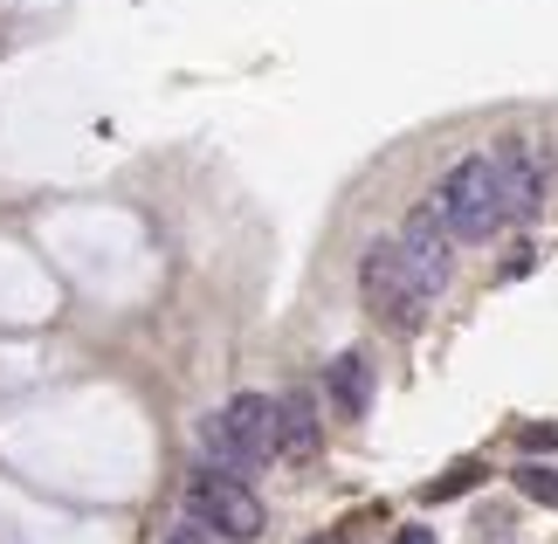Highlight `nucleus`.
I'll use <instances>...</instances> for the list:
<instances>
[{"label": "nucleus", "instance_id": "9b49d317", "mask_svg": "<svg viewBox=\"0 0 558 544\" xmlns=\"http://www.w3.org/2000/svg\"><path fill=\"white\" fill-rule=\"evenodd\" d=\"M317 544H325V537H317Z\"/></svg>", "mask_w": 558, "mask_h": 544}, {"label": "nucleus", "instance_id": "20e7f679", "mask_svg": "<svg viewBox=\"0 0 558 544\" xmlns=\"http://www.w3.org/2000/svg\"><path fill=\"white\" fill-rule=\"evenodd\" d=\"M180 504H186V524L193 531L228 537V544H255L263 524H269L263 496H255L248 483H234V475H221V469H193L186 489H180Z\"/></svg>", "mask_w": 558, "mask_h": 544}, {"label": "nucleus", "instance_id": "9d476101", "mask_svg": "<svg viewBox=\"0 0 558 544\" xmlns=\"http://www.w3.org/2000/svg\"><path fill=\"white\" fill-rule=\"evenodd\" d=\"M166 544H214V537H207V531H193V524H180V531L166 537Z\"/></svg>", "mask_w": 558, "mask_h": 544}, {"label": "nucleus", "instance_id": "f257e3e1", "mask_svg": "<svg viewBox=\"0 0 558 544\" xmlns=\"http://www.w3.org/2000/svg\"><path fill=\"white\" fill-rule=\"evenodd\" d=\"M448 276H456V242L441 234V221L427 207H414L386 242L359 255V297L386 324H414L448 290Z\"/></svg>", "mask_w": 558, "mask_h": 544}, {"label": "nucleus", "instance_id": "39448f33", "mask_svg": "<svg viewBox=\"0 0 558 544\" xmlns=\"http://www.w3.org/2000/svg\"><path fill=\"white\" fill-rule=\"evenodd\" d=\"M489 166H497V193H504V214L510 221H531V214L545 207V166L531 145H504L489 152Z\"/></svg>", "mask_w": 558, "mask_h": 544}, {"label": "nucleus", "instance_id": "0eeeda50", "mask_svg": "<svg viewBox=\"0 0 558 544\" xmlns=\"http://www.w3.org/2000/svg\"><path fill=\"white\" fill-rule=\"evenodd\" d=\"M276 455H317V394L296 386V394L276 400Z\"/></svg>", "mask_w": 558, "mask_h": 544}, {"label": "nucleus", "instance_id": "423d86ee", "mask_svg": "<svg viewBox=\"0 0 558 544\" xmlns=\"http://www.w3.org/2000/svg\"><path fill=\"white\" fill-rule=\"evenodd\" d=\"M325 400L345 413V421H359V413L373 407V359L366 352H338L325 365Z\"/></svg>", "mask_w": 558, "mask_h": 544}, {"label": "nucleus", "instance_id": "7ed1b4c3", "mask_svg": "<svg viewBox=\"0 0 558 544\" xmlns=\"http://www.w3.org/2000/svg\"><path fill=\"white\" fill-rule=\"evenodd\" d=\"M427 214L441 221L448 242H489L510 214H504V193H497V166H489V152H476V159H456L435 180V193H427Z\"/></svg>", "mask_w": 558, "mask_h": 544}, {"label": "nucleus", "instance_id": "f03ea898", "mask_svg": "<svg viewBox=\"0 0 558 544\" xmlns=\"http://www.w3.org/2000/svg\"><path fill=\"white\" fill-rule=\"evenodd\" d=\"M193 442H201L207 469L248 483L263 462H276V400L269 394H234L228 407H214L207 421L193 427Z\"/></svg>", "mask_w": 558, "mask_h": 544}, {"label": "nucleus", "instance_id": "6e6552de", "mask_svg": "<svg viewBox=\"0 0 558 544\" xmlns=\"http://www.w3.org/2000/svg\"><path fill=\"white\" fill-rule=\"evenodd\" d=\"M518 489L531 496V504L558 510V462H538V469H518Z\"/></svg>", "mask_w": 558, "mask_h": 544}, {"label": "nucleus", "instance_id": "1a4fd4ad", "mask_svg": "<svg viewBox=\"0 0 558 544\" xmlns=\"http://www.w3.org/2000/svg\"><path fill=\"white\" fill-rule=\"evenodd\" d=\"M393 544H435V531H427V524H407V531H400Z\"/></svg>", "mask_w": 558, "mask_h": 544}]
</instances>
